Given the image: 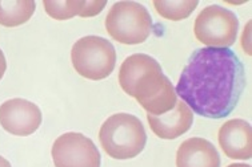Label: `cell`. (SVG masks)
<instances>
[{"label": "cell", "mask_w": 252, "mask_h": 167, "mask_svg": "<svg viewBox=\"0 0 252 167\" xmlns=\"http://www.w3.org/2000/svg\"><path fill=\"white\" fill-rule=\"evenodd\" d=\"M119 84L151 116H163L175 108L178 95L160 64L144 53L128 56L120 65Z\"/></svg>", "instance_id": "7a4b0ae2"}, {"label": "cell", "mask_w": 252, "mask_h": 167, "mask_svg": "<svg viewBox=\"0 0 252 167\" xmlns=\"http://www.w3.org/2000/svg\"><path fill=\"white\" fill-rule=\"evenodd\" d=\"M250 35H251V23L247 24V27L244 28L243 36H242V47H243L244 52L251 56V46H250Z\"/></svg>", "instance_id": "2e32d148"}, {"label": "cell", "mask_w": 252, "mask_h": 167, "mask_svg": "<svg viewBox=\"0 0 252 167\" xmlns=\"http://www.w3.org/2000/svg\"><path fill=\"white\" fill-rule=\"evenodd\" d=\"M71 61L80 76L92 81H100L114 72L116 50L104 37L84 36L73 44Z\"/></svg>", "instance_id": "5b68a950"}, {"label": "cell", "mask_w": 252, "mask_h": 167, "mask_svg": "<svg viewBox=\"0 0 252 167\" xmlns=\"http://www.w3.org/2000/svg\"><path fill=\"white\" fill-rule=\"evenodd\" d=\"M5 71H7V60H5V56L3 53V50L0 49V80L4 76Z\"/></svg>", "instance_id": "e0dca14e"}, {"label": "cell", "mask_w": 252, "mask_h": 167, "mask_svg": "<svg viewBox=\"0 0 252 167\" xmlns=\"http://www.w3.org/2000/svg\"><path fill=\"white\" fill-rule=\"evenodd\" d=\"M246 88V69L229 48H200L186 64L175 88L192 113L212 119L228 117Z\"/></svg>", "instance_id": "6da1fadb"}, {"label": "cell", "mask_w": 252, "mask_h": 167, "mask_svg": "<svg viewBox=\"0 0 252 167\" xmlns=\"http://www.w3.org/2000/svg\"><path fill=\"white\" fill-rule=\"evenodd\" d=\"M147 121L152 133L160 140H176L186 134L193 123V113L182 99L175 108L163 116L147 114Z\"/></svg>", "instance_id": "30bf717a"}, {"label": "cell", "mask_w": 252, "mask_h": 167, "mask_svg": "<svg viewBox=\"0 0 252 167\" xmlns=\"http://www.w3.org/2000/svg\"><path fill=\"white\" fill-rule=\"evenodd\" d=\"M218 141L228 158L240 161L251 159L252 130L247 121L235 118L224 122L218 133Z\"/></svg>", "instance_id": "9c48e42d"}, {"label": "cell", "mask_w": 252, "mask_h": 167, "mask_svg": "<svg viewBox=\"0 0 252 167\" xmlns=\"http://www.w3.org/2000/svg\"><path fill=\"white\" fill-rule=\"evenodd\" d=\"M36 9L33 0H0V25L19 27L32 18Z\"/></svg>", "instance_id": "7c38bea8"}, {"label": "cell", "mask_w": 252, "mask_h": 167, "mask_svg": "<svg viewBox=\"0 0 252 167\" xmlns=\"http://www.w3.org/2000/svg\"><path fill=\"white\" fill-rule=\"evenodd\" d=\"M227 167H251L250 165H246V163H232Z\"/></svg>", "instance_id": "d6986e66"}, {"label": "cell", "mask_w": 252, "mask_h": 167, "mask_svg": "<svg viewBox=\"0 0 252 167\" xmlns=\"http://www.w3.org/2000/svg\"><path fill=\"white\" fill-rule=\"evenodd\" d=\"M106 29L114 40L124 46H138L150 37L152 18L147 8L136 1H118L106 16Z\"/></svg>", "instance_id": "277c9868"}, {"label": "cell", "mask_w": 252, "mask_h": 167, "mask_svg": "<svg viewBox=\"0 0 252 167\" xmlns=\"http://www.w3.org/2000/svg\"><path fill=\"white\" fill-rule=\"evenodd\" d=\"M51 155L55 167H100L96 144L82 133H64L52 144Z\"/></svg>", "instance_id": "52a82bcc"}, {"label": "cell", "mask_w": 252, "mask_h": 167, "mask_svg": "<svg viewBox=\"0 0 252 167\" xmlns=\"http://www.w3.org/2000/svg\"><path fill=\"white\" fill-rule=\"evenodd\" d=\"M176 167H220V155L210 141L193 137L179 146Z\"/></svg>", "instance_id": "8fae6325"}, {"label": "cell", "mask_w": 252, "mask_h": 167, "mask_svg": "<svg viewBox=\"0 0 252 167\" xmlns=\"http://www.w3.org/2000/svg\"><path fill=\"white\" fill-rule=\"evenodd\" d=\"M39 106L24 98H12L0 105V125L12 136L28 137L40 127Z\"/></svg>", "instance_id": "ba28073f"}, {"label": "cell", "mask_w": 252, "mask_h": 167, "mask_svg": "<svg viewBox=\"0 0 252 167\" xmlns=\"http://www.w3.org/2000/svg\"><path fill=\"white\" fill-rule=\"evenodd\" d=\"M152 5L163 19L180 22L187 19L199 5L197 0H154Z\"/></svg>", "instance_id": "4fadbf2b"}, {"label": "cell", "mask_w": 252, "mask_h": 167, "mask_svg": "<svg viewBox=\"0 0 252 167\" xmlns=\"http://www.w3.org/2000/svg\"><path fill=\"white\" fill-rule=\"evenodd\" d=\"M239 19L229 9L212 4L203 8L193 24L199 43L208 48H229L238 37Z\"/></svg>", "instance_id": "8992f818"}, {"label": "cell", "mask_w": 252, "mask_h": 167, "mask_svg": "<svg viewBox=\"0 0 252 167\" xmlns=\"http://www.w3.org/2000/svg\"><path fill=\"white\" fill-rule=\"evenodd\" d=\"M44 9L50 18L55 20H69L82 12L84 0H44Z\"/></svg>", "instance_id": "5bb4252c"}, {"label": "cell", "mask_w": 252, "mask_h": 167, "mask_svg": "<svg viewBox=\"0 0 252 167\" xmlns=\"http://www.w3.org/2000/svg\"><path fill=\"white\" fill-rule=\"evenodd\" d=\"M103 150L111 158L126 161L138 157L147 143V133L136 116L118 113L103 122L99 131Z\"/></svg>", "instance_id": "3957f363"}, {"label": "cell", "mask_w": 252, "mask_h": 167, "mask_svg": "<svg viewBox=\"0 0 252 167\" xmlns=\"http://www.w3.org/2000/svg\"><path fill=\"white\" fill-rule=\"evenodd\" d=\"M107 5L106 0H84L82 12L79 14L80 18H94L99 15Z\"/></svg>", "instance_id": "9a60e30c"}, {"label": "cell", "mask_w": 252, "mask_h": 167, "mask_svg": "<svg viewBox=\"0 0 252 167\" xmlns=\"http://www.w3.org/2000/svg\"><path fill=\"white\" fill-rule=\"evenodd\" d=\"M0 167H12V166H11V163H9L4 157H1V155H0Z\"/></svg>", "instance_id": "ac0fdd59"}]
</instances>
